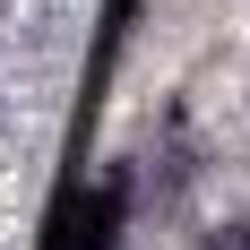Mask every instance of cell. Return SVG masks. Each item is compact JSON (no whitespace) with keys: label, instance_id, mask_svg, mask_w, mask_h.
<instances>
[{"label":"cell","instance_id":"2","mask_svg":"<svg viewBox=\"0 0 250 250\" xmlns=\"http://www.w3.org/2000/svg\"><path fill=\"white\" fill-rule=\"evenodd\" d=\"M207 250H250V225H216V233H207Z\"/></svg>","mask_w":250,"mask_h":250},{"label":"cell","instance_id":"1","mask_svg":"<svg viewBox=\"0 0 250 250\" xmlns=\"http://www.w3.org/2000/svg\"><path fill=\"white\" fill-rule=\"evenodd\" d=\"M121 190L112 181H95V190H78L69 207H61V225H52V250H121Z\"/></svg>","mask_w":250,"mask_h":250}]
</instances>
